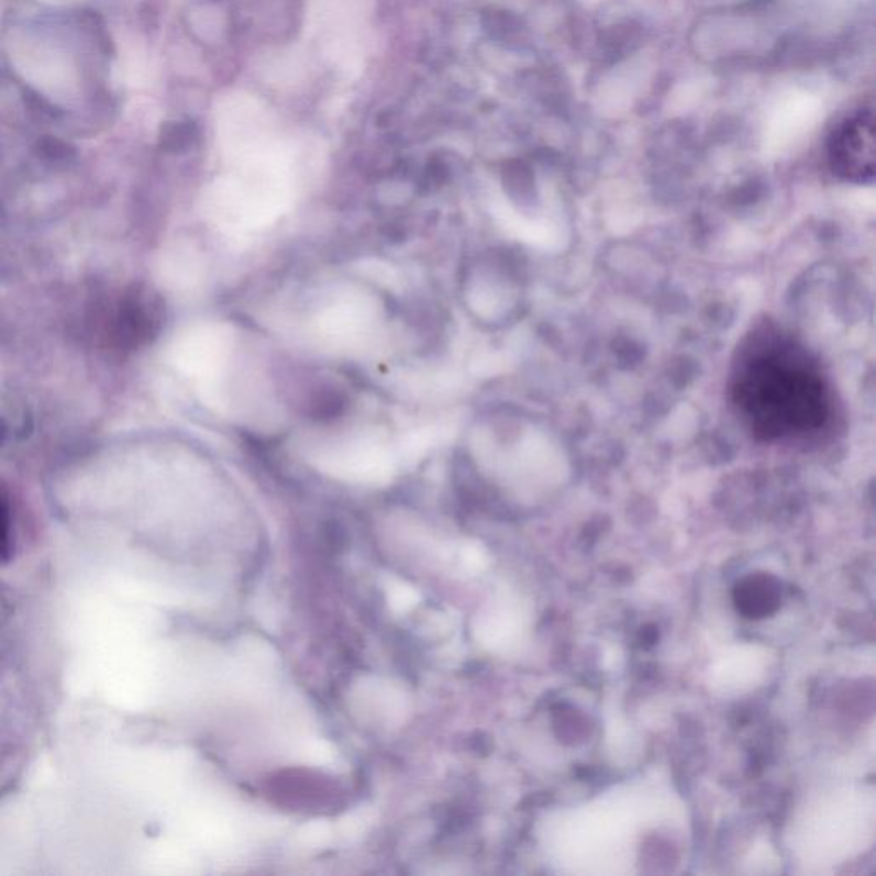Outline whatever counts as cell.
Wrapping results in <instances>:
<instances>
[{
    "instance_id": "obj_5",
    "label": "cell",
    "mask_w": 876,
    "mask_h": 876,
    "mask_svg": "<svg viewBox=\"0 0 876 876\" xmlns=\"http://www.w3.org/2000/svg\"><path fill=\"white\" fill-rule=\"evenodd\" d=\"M198 137V127L192 122H168L159 132V146L170 153H184Z\"/></svg>"
},
{
    "instance_id": "obj_7",
    "label": "cell",
    "mask_w": 876,
    "mask_h": 876,
    "mask_svg": "<svg viewBox=\"0 0 876 876\" xmlns=\"http://www.w3.org/2000/svg\"><path fill=\"white\" fill-rule=\"evenodd\" d=\"M26 103L30 109L35 110L38 115L42 117H57L58 109L51 103V101L45 100V98L40 97V95L33 93V91H27L26 95Z\"/></svg>"
},
{
    "instance_id": "obj_4",
    "label": "cell",
    "mask_w": 876,
    "mask_h": 876,
    "mask_svg": "<svg viewBox=\"0 0 876 876\" xmlns=\"http://www.w3.org/2000/svg\"><path fill=\"white\" fill-rule=\"evenodd\" d=\"M346 396L337 389H321L310 399L309 413L313 420H336L346 410Z\"/></svg>"
},
{
    "instance_id": "obj_8",
    "label": "cell",
    "mask_w": 876,
    "mask_h": 876,
    "mask_svg": "<svg viewBox=\"0 0 876 876\" xmlns=\"http://www.w3.org/2000/svg\"><path fill=\"white\" fill-rule=\"evenodd\" d=\"M8 550V519L4 506L0 502V561H4Z\"/></svg>"
},
{
    "instance_id": "obj_3",
    "label": "cell",
    "mask_w": 876,
    "mask_h": 876,
    "mask_svg": "<svg viewBox=\"0 0 876 876\" xmlns=\"http://www.w3.org/2000/svg\"><path fill=\"white\" fill-rule=\"evenodd\" d=\"M733 601L743 617L752 620L770 617L780 607V583L765 572L750 574L734 586Z\"/></svg>"
},
{
    "instance_id": "obj_1",
    "label": "cell",
    "mask_w": 876,
    "mask_h": 876,
    "mask_svg": "<svg viewBox=\"0 0 876 876\" xmlns=\"http://www.w3.org/2000/svg\"><path fill=\"white\" fill-rule=\"evenodd\" d=\"M731 395L762 441L805 435L829 418V387L822 374L786 341L755 343L734 372Z\"/></svg>"
},
{
    "instance_id": "obj_2",
    "label": "cell",
    "mask_w": 876,
    "mask_h": 876,
    "mask_svg": "<svg viewBox=\"0 0 876 876\" xmlns=\"http://www.w3.org/2000/svg\"><path fill=\"white\" fill-rule=\"evenodd\" d=\"M829 165L845 182L872 184L875 180V119L861 110L838 125L829 140Z\"/></svg>"
},
{
    "instance_id": "obj_6",
    "label": "cell",
    "mask_w": 876,
    "mask_h": 876,
    "mask_svg": "<svg viewBox=\"0 0 876 876\" xmlns=\"http://www.w3.org/2000/svg\"><path fill=\"white\" fill-rule=\"evenodd\" d=\"M40 151H42L43 155L48 156V158H67L70 156L69 144L64 143V141L54 140V137H45V140L40 141Z\"/></svg>"
}]
</instances>
